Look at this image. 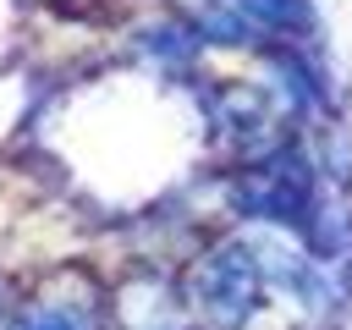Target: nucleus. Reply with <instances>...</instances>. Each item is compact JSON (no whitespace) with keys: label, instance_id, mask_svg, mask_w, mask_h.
<instances>
[{"label":"nucleus","instance_id":"nucleus-2","mask_svg":"<svg viewBox=\"0 0 352 330\" xmlns=\"http://www.w3.org/2000/svg\"><path fill=\"white\" fill-rule=\"evenodd\" d=\"M258 33H308L314 28V6L308 0H236Z\"/></svg>","mask_w":352,"mask_h":330},{"label":"nucleus","instance_id":"nucleus-3","mask_svg":"<svg viewBox=\"0 0 352 330\" xmlns=\"http://www.w3.org/2000/svg\"><path fill=\"white\" fill-rule=\"evenodd\" d=\"M22 330H82V319H77V314H66V308H38Z\"/></svg>","mask_w":352,"mask_h":330},{"label":"nucleus","instance_id":"nucleus-1","mask_svg":"<svg viewBox=\"0 0 352 330\" xmlns=\"http://www.w3.org/2000/svg\"><path fill=\"white\" fill-rule=\"evenodd\" d=\"M198 297L209 308L214 324H242L253 314V297H258V275H253V258L242 248H220L204 258V275H198Z\"/></svg>","mask_w":352,"mask_h":330}]
</instances>
